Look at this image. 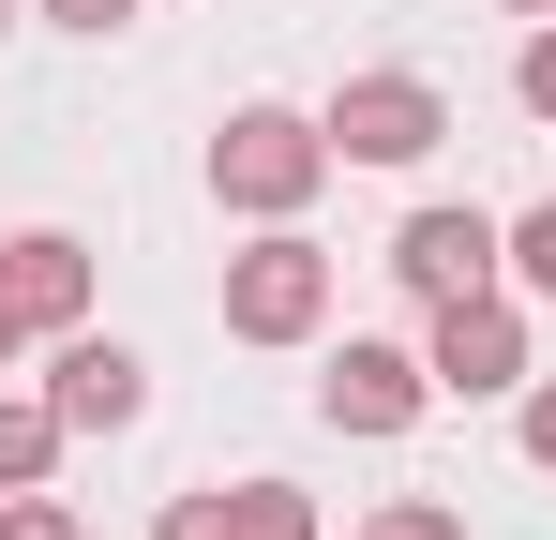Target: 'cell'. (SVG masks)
Masks as SVG:
<instances>
[{"label": "cell", "instance_id": "cell-18", "mask_svg": "<svg viewBox=\"0 0 556 540\" xmlns=\"http://www.w3.org/2000/svg\"><path fill=\"white\" fill-rule=\"evenodd\" d=\"M496 15H556V0H496Z\"/></svg>", "mask_w": 556, "mask_h": 540}, {"label": "cell", "instance_id": "cell-5", "mask_svg": "<svg viewBox=\"0 0 556 540\" xmlns=\"http://www.w3.org/2000/svg\"><path fill=\"white\" fill-rule=\"evenodd\" d=\"M421 406H437V360L391 346V331H346L331 375H316V421L331 436H421Z\"/></svg>", "mask_w": 556, "mask_h": 540}, {"label": "cell", "instance_id": "cell-7", "mask_svg": "<svg viewBox=\"0 0 556 540\" xmlns=\"http://www.w3.org/2000/svg\"><path fill=\"white\" fill-rule=\"evenodd\" d=\"M46 406H61L76 436H121V421H151V360L121 346V331H61V346H46Z\"/></svg>", "mask_w": 556, "mask_h": 540}, {"label": "cell", "instance_id": "cell-15", "mask_svg": "<svg viewBox=\"0 0 556 540\" xmlns=\"http://www.w3.org/2000/svg\"><path fill=\"white\" fill-rule=\"evenodd\" d=\"M30 15H61V30H91V46H105V30H136V0H30Z\"/></svg>", "mask_w": 556, "mask_h": 540}, {"label": "cell", "instance_id": "cell-16", "mask_svg": "<svg viewBox=\"0 0 556 540\" xmlns=\"http://www.w3.org/2000/svg\"><path fill=\"white\" fill-rule=\"evenodd\" d=\"M527 465L556 480V375H527Z\"/></svg>", "mask_w": 556, "mask_h": 540}, {"label": "cell", "instance_id": "cell-12", "mask_svg": "<svg viewBox=\"0 0 556 540\" xmlns=\"http://www.w3.org/2000/svg\"><path fill=\"white\" fill-rule=\"evenodd\" d=\"M0 540H91V526H76V511H61L46 480H30V496H0Z\"/></svg>", "mask_w": 556, "mask_h": 540}, {"label": "cell", "instance_id": "cell-10", "mask_svg": "<svg viewBox=\"0 0 556 540\" xmlns=\"http://www.w3.org/2000/svg\"><path fill=\"white\" fill-rule=\"evenodd\" d=\"M61 436H76V421H61L46 390H0V496H30V480L61 465Z\"/></svg>", "mask_w": 556, "mask_h": 540}, {"label": "cell", "instance_id": "cell-11", "mask_svg": "<svg viewBox=\"0 0 556 540\" xmlns=\"http://www.w3.org/2000/svg\"><path fill=\"white\" fill-rule=\"evenodd\" d=\"M511 285L556 300V195H542V210H511Z\"/></svg>", "mask_w": 556, "mask_h": 540}, {"label": "cell", "instance_id": "cell-6", "mask_svg": "<svg viewBox=\"0 0 556 540\" xmlns=\"http://www.w3.org/2000/svg\"><path fill=\"white\" fill-rule=\"evenodd\" d=\"M391 285L437 316V300H481V285H511V226L496 210H406L391 226Z\"/></svg>", "mask_w": 556, "mask_h": 540}, {"label": "cell", "instance_id": "cell-13", "mask_svg": "<svg viewBox=\"0 0 556 540\" xmlns=\"http://www.w3.org/2000/svg\"><path fill=\"white\" fill-rule=\"evenodd\" d=\"M511 105H527V120H556V15L527 30V61H511Z\"/></svg>", "mask_w": 556, "mask_h": 540}, {"label": "cell", "instance_id": "cell-9", "mask_svg": "<svg viewBox=\"0 0 556 540\" xmlns=\"http://www.w3.org/2000/svg\"><path fill=\"white\" fill-rule=\"evenodd\" d=\"M151 540H316V496L301 480H195V496H166Z\"/></svg>", "mask_w": 556, "mask_h": 540}, {"label": "cell", "instance_id": "cell-14", "mask_svg": "<svg viewBox=\"0 0 556 540\" xmlns=\"http://www.w3.org/2000/svg\"><path fill=\"white\" fill-rule=\"evenodd\" d=\"M362 540H466V526H452V511H437V496H391V511H376Z\"/></svg>", "mask_w": 556, "mask_h": 540}, {"label": "cell", "instance_id": "cell-2", "mask_svg": "<svg viewBox=\"0 0 556 540\" xmlns=\"http://www.w3.org/2000/svg\"><path fill=\"white\" fill-rule=\"evenodd\" d=\"M331 331V256L301 226H256V256H226V346H316Z\"/></svg>", "mask_w": 556, "mask_h": 540}, {"label": "cell", "instance_id": "cell-3", "mask_svg": "<svg viewBox=\"0 0 556 540\" xmlns=\"http://www.w3.org/2000/svg\"><path fill=\"white\" fill-rule=\"evenodd\" d=\"M421 360H437V406H511L542 360H527V285H481V300H437V331H421Z\"/></svg>", "mask_w": 556, "mask_h": 540}, {"label": "cell", "instance_id": "cell-19", "mask_svg": "<svg viewBox=\"0 0 556 540\" xmlns=\"http://www.w3.org/2000/svg\"><path fill=\"white\" fill-rule=\"evenodd\" d=\"M0 30H15V0H0Z\"/></svg>", "mask_w": 556, "mask_h": 540}, {"label": "cell", "instance_id": "cell-17", "mask_svg": "<svg viewBox=\"0 0 556 540\" xmlns=\"http://www.w3.org/2000/svg\"><path fill=\"white\" fill-rule=\"evenodd\" d=\"M15 360H30V316H15V300H0V375H15Z\"/></svg>", "mask_w": 556, "mask_h": 540}, {"label": "cell", "instance_id": "cell-8", "mask_svg": "<svg viewBox=\"0 0 556 540\" xmlns=\"http://www.w3.org/2000/svg\"><path fill=\"white\" fill-rule=\"evenodd\" d=\"M0 300L30 316V346L91 331V241H76V226H15V241H0Z\"/></svg>", "mask_w": 556, "mask_h": 540}, {"label": "cell", "instance_id": "cell-4", "mask_svg": "<svg viewBox=\"0 0 556 540\" xmlns=\"http://www.w3.org/2000/svg\"><path fill=\"white\" fill-rule=\"evenodd\" d=\"M316 120H331V166H421V151L452 136V90L406 76V61H376V76H346Z\"/></svg>", "mask_w": 556, "mask_h": 540}, {"label": "cell", "instance_id": "cell-1", "mask_svg": "<svg viewBox=\"0 0 556 540\" xmlns=\"http://www.w3.org/2000/svg\"><path fill=\"white\" fill-rule=\"evenodd\" d=\"M316 180H331V120H316V105H226V120H211V210L301 226Z\"/></svg>", "mask_w": 556, "mask_h": 540}]
</instances>
